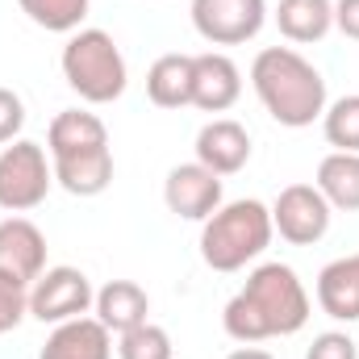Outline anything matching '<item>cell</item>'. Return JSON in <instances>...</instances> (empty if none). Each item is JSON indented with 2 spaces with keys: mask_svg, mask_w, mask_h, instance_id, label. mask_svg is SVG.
Wrapping results in <instances>:
<instances>
[{
  "mask_svg": "<svg viewBox=\"0 0 359 359\" xmlns=\"http://www.w3.org/2000/svg\"><path fill=\"white\" fill-rule=\"evenodd\" d=\"M196 163L209 168L213 176H234L251 163V134L234 117H213L196 134Z\"/></svg>",
  "mask_w": 359,
  "mask_h": 359,
  "instance_id": "obj_11",
  "label": "cell"
},
{
  "mask_svg": "<svg viewBox=\"0 0 359 359\" xmlns=\"http://www.w3.org/2000/svg\"><path fill=\"white\" fill-rule=\"evenodd\" d=\"M271 17H276V29L288 42L309 46V42H322L334 29V0H280Z\"/></svg>",
  "mask_w": 359,
  "mask_h": 359,
  "instance_id": "obj_17",
  "label": "cell"
},
{
  "mask_svg": "<svg viewBox=\"0 0 359 359\" xmlns=\"http://www.w3.org/2000/svg\"><path fill=\"white\" fill-rule=\"evenodd\" d=\"M0 271H8L25 284H34L46 271V234L21 213L0 222Z\"/></svg>",
  "mask_w": 359,
  "mask_h": 359,
  "instance_id": "obj_12",
  "label": "cell"
},
{
  "mask_svg": "<svg viewBox=\"0 0 359 359\" xmlns=\"http://www.w3.org/2000/svg\"><path fill=\"white\" fill-rule=\"evenodd\" d=\"M25 130V100L13 88H0V147L17 142Z\"/></svg>",
  "mask_w": 359,
  "mask_h": 359,
  "instance_id": "obj_25",
  "label": "cell"
},
{
  "mask_svg": "<svg viewBox=\"0 0 359 359\" xmlns=\"http://www.w3.org/2000/svg\"><path fill=\"white\" fill-rule=\"evenodd\" d=\"M55 184L72 196H100L113 184V151H92V155H72V159H50Z\"/></svg>",
  "mask_w": 359,
  "mask_h": 359,
  "instance_id": "obj_18",
  "label": "cell"
},
{
  "mask_svg": "<svg viewBox=\"0 0 359 359\" xmlns=\"http://www.w3.org/2000/svg\"><path fill=\"white\" fill-rule=\"evenodd\" d=\"M38 359H113V334L84 313V318L59 322Z\"/></svg>",
  "mask_w": 359,
  "mask_h": 359,
  "instance_id": "obj_15",
  "label": "cell"
},
{
  "mask_svg": "<svg viewBox=\"0 0 359 359\" xmlns=\"http://www.w3.org/2000/svg\"><path fill=\"white\" fill-rule=\"evenodd\" d=\"M92 313L96 322L109 330V334H126L142 322H151V297L142 284L134 280H109L104 288H96V301H92Z\"/></svg>",
  "mask_w": 359,
  "mask_h": 359,
  "instance_id": "obj_14",
  "label": "cell"
},
{
  "mask_svg": "<svg viewBox=\"0 0 359 359\" xmlns=\"http://www.w3.org/2000/svg\"><path fill=\"white\" fill-rule=\"evenodd\" d=\"M46 155L50 151L29 138L0 147V209L4 213H29L46 201L55 184V168Z\"/></svg>",
  "mask_w": 359,
  "mask_h": 359,
  "instance_id": "obj_5",
  "label": "cell"
},
{
  "mask_svg": "<svg viewBox=\"0 0 359 359\" xmlns=\"http://www.w3.org/2000/svg\"><path fill=\"white\" fill-rule=\"evenodd\" d=\"M46 151H50V159L109 151V130L88 109H63V113H55V121L46 130Z\"/></svg>",
  "mask_w": 359,
  "mask_h": 359,
  "instance_id": "obj_13",
  "label": "cell"
},
{
  "mask_svg": "<svg viewBox=\"0 0 359 359\" xmlns=\"http://www.w3.org/2000/svg\"><path fill=\"white\" fill-rule=\"evenodd\" d=\"M243 96V72L226 50L192 55V104L201 113H226Z\"/></svg>",
  "mask_w": 359,
  "mask_h": 359,
  "instance_id": "obj_10",
  "label": "cell"
},
{
  "mask_svg": "<svg viewBox=\"0 0 359 359\" xmlns=\"http://www.w3.org/2000/svg\"><path fill=\"white\" fill-rule=\"evenodd\" d=\"M188 13L209 46H243L268 25V0H192Z\"/></svg>",
  "mask_w": 359,
  "mask_h": 359,
  "instance_id": "obj_6",
  "label": "cell"
},
{
  "mask_svg": "<svg viewBox=\"0 0 359 359\" xmlns=\"http://www.w3.org/2000/svg\"><path fill=\"white\" fill-rule=\"evenodd\" d=\"M147 96L159 109L192 104V55H159L147 72Z\"/></svg>",
  "mask_w": 359,
  "mask_h": 359,
  "instance_id": "obj_20",
  "label": "cell"
},
{
  "mask_svg": "<svg viewBox=\"0 0 359 359\" xmlns=\"http://www.w3.org/2000/svg\"><path fill=\"white\" fill-rule=\"evenodd\" d=\"M318 305L334 322H359V251L330 259L318 271Z\"/></svg>",
  "mask_w": 359,
  "mask_h": 359,
  "instance_id": "obj_16",
  "label": "cell"
},
{
  "mask_svg": "<svg viewBox=\"0 0 359 359\" xmlns=\"http://www.w3.org/2000/svg\"><path fill=\"white\" fill-rule=\"evenodd\" d=\"M117 359H172V334L155 322H142L117 334Z\"/></svg>",
  "mask_w": 359,
  "mask_h": 359,
  "instance_id": "obj_23",
  "label": "cell"
},
{
  "mask_svg": "<svg viewBox=\"0 0 359 359\" xmlns=\"http://www.w3.org/2000/svg\"><path fill=\"white\" fill-rule=\"evenodd\" d=\"M25 313H29V284L0 271V334L17 330Z\"/></svg>",
  "mask_w": 359,
  "mask_h": 359,
  "instance_id": "obj_24",
  "label": "cell"
},
{
  "mask_svg": "<svg viewBox=\"0 0 359 359\" xmlns=\"http://www.w3.org/2000/svg\"><path fill=\"white\" fill-rule=\"evenodd\" d=\"M334 29L359 42V0H334Z\"/></svg>",
  "mask_w": 359,
  "mask_h": 359,
  "instance_id": "obj_27",
  "label": "cell"
},
{
  "mask_svg": "<svg viewBox=\"0 0 359 359\" xmlns=\"http://www.w3.org/2000/svg\"><path fill=\"white\" fill-rule=\"evenodd\" d=\"M305 359H359V347L343 334V330H326L309 343Z\"/></svg>",
  "mask_w": 359,
  "mask_h": 359,
  "instance_id": "obj_26",
  "label": "cell"
},
{
  "mask_svg": "<svg viewBox=\"0 0 359 359\" xmlns=\"http://www.w3.org/2000/svg\"><path fill=\"white\" fill-rule=\"evenodd\" d=\"M322 134L334 151H351L359 155V92H347L339 100L326 104L322 113Z\"/></svg>",
  "mask_w": 359,
  "mask_h": 359,
  "instance_id": "obj_22",
  "label": "cell"
},
{
  "mask_svg": "<svg viewBox=\"0 0 359 359\" xmlns=\"http://www.w3.org/2000/svg\"><path fill=\"white\" fill-rule=\"evenodd\" d=\"M226 359H276V355L264 351V347H238V351H230Z\"/></svg>",
  "mask_w": 359,
  "mask_h": 359,
  "instance_id": "obj_28",
  "label": "cell"
},
{
  "mask_svg": "<svg viewBox=\"0 0 359 359\" xmlns=\"http://www.w3.org/2000/svg\"><path fill=\"white\" fill-rule=\"evenodd\" d=\"M163 201H168V209L176 217H184V222H205V217H213L222 209V176H213L196 159L192 163H180L163 180Z\"/></svg>",
  "mask_w": 359,
  "mask_h": 359,
  "instance_id": "obj_9",
  "label": "cell"
},
{
  "mask_svg": "<svg viewBox=\"0 0 359 359\" xmlns=\"http://www.w3.org/2000/svg\"><path fill=\"white\" fill-rule=\"evenodd\" d=\"M96 301V288L80 268H46L34 284H29V318H38L42 326H59V322H72V318H84Z\"/></svg>",
  "mask_w": 359,
  "mask_h": 359,
  "instance_id": "obj_7",
  "label": "cell"
},
{
  "mask_svg": "<svg viewBox=\"0 0 359 359\" xmlns=\"http://www.w3.org/2000/svg\"><path fill=\"white\" fill-rule=\"evenodd\" d=\"M330 217H334V209H330V201H326L313 184H288V188H280V196L271 201V226H276V234H280L284 243H292V247H313V243H322L326 230H330Z\"/></svg>",
  "mask_w": 359,
  "mask_h": 359,
  "instance_id": "obj_8",
  "label": "cell"
},
{
  "mask_svg": "<svg viewBox=\"0 0 359 359\" xmlns=\"http://www.w3.org/2000/svg\"><path fill=\"white\" fill-rule=\"evenodd\" d=\"M251 88L271 121L288 130H305L326 113V80L322 72L292 46H264L251 63Z\"/></svg>",
  "mask_w": 359,
  "mask_h": 359,
  "instance_id": "obj_2",
  "label": "cell"
},
{
  "mask_svg": "<svg viewBox=\"0 0 359 359\" xmlns=\"http://www.w3.org/2000/svg\"><path fill=\"white\" fill-rule=\"evenodd\" d=\"M59 67H63L67 88L80 100H88V104H113L130 84V67H126L121 46L113 42L109 29H96V25H84V29L67 34Z\"/></svg>",
  "mask_w": 359,
  "mask_h": 359,
  "instance_id": "obj_4",
  "label": "cell"
},
{
  "mask_svg": "<svg viewBox=\"0 0 359 359\" xmlns=\"http://www.w3.org/2000/svg\"><path fill=\"white\" fill-rule=\"evenodd\" d=\"M309 309H313L309 292L288 264H259V268H251L247 284L226 301L222 330L234 343L255 347V343L288 339V334L305 330Z\"/></svg>",
  "mask_w": 359,
  "mask_h": 359,
  "instance_id": "obj_1",
  "label": "cell"
},
{
  "mask_svg": "<svg viewBox=\"0 0 359 359\" xmlns=\"http://www.w3.org/2000/svg\"><path fill=\"white\" fill-rule=\"evenodd\" d=\"M21 13L46 34H76L88 21L92 0H17Z\"/></svg>",
  "mask_w": 359,
  "mask_h": 359,
  "instance_id": "obj_21",
  "label": "cell"
},
{
  "mask_svg": "<svg viewBox=\"0 0 359 359\" xmlns=\"http://www.w3.org/2000/svg\"><path fill=\"white\" fill-rule=\"evenodd\" d=\"M271 234V205L255 196L222 201V209L201 222V259L213 271H243L268 251Z\"/></svg>",
  "mask_w": 359,
  "mask_h": 359,
  "instance_id": "obj_3",
  "label": "cell"
},
{
  "mask_svg": "<svg viewBox=\"0 0 359 359\" xmlns=\"http://www.w3.org/2000/svg\"><path fill=\"white\" fill-rule=\"evenodd\" d=\"M313 188L330 201V209L359 213V155H351V151H330L318 163Z\"/></svg>",
  "mask_w": 359,
  "mask_h": 359,
  "instance_id": "obj_19",
  "label": "cell"
}]
</instances>
